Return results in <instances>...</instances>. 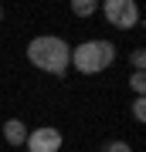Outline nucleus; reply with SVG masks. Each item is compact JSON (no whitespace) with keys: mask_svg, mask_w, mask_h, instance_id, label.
<instances>
[{"mask_svg":"<svg viewBox=\"0 0 146 152\" xmlns=\"http://www.w3.org/2000/svg\"><path fill=\"white\" fill-rule=\"evenodd\" d=\"M27 61L38 71H44V75L65 78V71L71 64V48L61 37H54V34H41V37H34L27 44Z\"/></svg>","mask_w":146,"mask_h":152,"instance_id":"f257e3e1","label":"nucleus"},{"mask_svg":"<svg viewBox=\"0 0 146 152\" xmlns=\"http://www.w3.org/2000/svg\"><path fill=\"white\" fill-rule=\"evenodd\" d=\"M116 61V44L112 41H82L78 48H71V64L82 75H99Z\"/></svg>","mask_w":146,"mask_h":152,"instance_id":"f03ea898","label":"nucleus"},{"mask_svg":"<svg viewBox=\"0 0 146 152\" xmlns=\"http://www.w3.org/2000/svg\"><path fill=\"white\" fill-rule=\"evenodd\" d=\"M102 14H105V20L112 24L116 31L139 27V7H136V0H105Z\"/></svg>","mask_w":146,"mask_h":152,"instance_id":"7ed1b4c3","label":"nucleus"},{"mask_svg":"<svg viewBox=\"0 0 146 152\" xmlns=\"http://www.w3.org/2000/svg\"><path fill=\"white\" fill-rule=\"evenodd\" d=\"M31 152H58L61 149V132L54 125H41V129L27 132V142H24Z\"/></svg>","mask_w":146,"mask_h":152,"instance_id":"20e7f679","label":"nucleus"},{"mask_svg":"<svg viewBox=\"0 0 146 152\" xmlns=\"http://www.w3.org/2000/svg\"><path fill=\"white\" fill-rule=\"evenodd\" d=\"M4 139H7V145H24V142H27V125L21 118L4 122Z\"/></svg>","mask_w":146,"mask_h":152,"instance_id":"39448f33","label":"nucleus"},{"mask_svg":"<svg viewBox=\"0 0 146 152\" xmlns=\"http://www.w3.org/2000/svg\"><path fill=\"white\" fill-rule=\"evenodd\" d=\"M95 10H99L95 0H71V14H75V17H88V14H95Z\"/></svg>","mask_w":146,"mask_h":152,"instance_id":"423d86ee","label":"nucleus"},{"mask_svg":"<svg viewBox=\"0 0 146 152\" xmlns=\"http://www.w3.org/2000/svg\"><path fill=\"white\" fill-rule=\"evenodd\" d=\"M129 88L136 91V98L146 91V75H143V71H133V75H129Z\"/></svg>","mask_w":146,"mask_h":152,"instance_id":"0eeeda50","label":"nucleus"},{"mask_svg":"<svg viewBox=\"0 0 146 152\" xmlns=\"http://www.w3.org/2000/svg\"><path fill=\"white\" fill-rule=\"evenodd\" d=\"M129 108H133V118H136V122H146V98H143V95L136 98Z\"/></svg>","mask_w":146,"mask_h":152,"instance_id":"6e6552de","label":"nucleus"},{"mask_svg":"<svg viewBox=\"0 0 146 152\" xmlns=\"http://www.w3.org/2000/svg\"><path fill=\"white\" fill-rule=\"evenodd\" d=\"M129 61H133V68H136V71H143V68H146V51H143V48H136L133 54H129Z\"/></svg>","mask_w":146,"mask_h":152,"instance_id":"1a4fd4ad","label":"nucleus"},{"mask_svg":"<svg viewBox=\"0 0 146 152\" xmlns=\"http://www.w3.org/2000/svg\"><path fill=\"white\" fill-rule=\"evenodd\" d=\"M105 152H133V149H129V142H109Z\"/></svg>","mask_w":146,"mask_h":152,"instance_id":"9d476101","label":"nucleus"},{"mask_svg":"<svg viewBox=\"0 0 146 152\" xmlns=\"http://www.w3.org/2000/svg\"><path fill=\"white\" fill-rule=\"evenodd\" d=\"M0 17H4V7H0Z\"/></svg>","mask_w":146,"mask_h":152,"instance_id":"9b49d317","label":"nucleus"}]
</instances>
